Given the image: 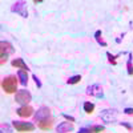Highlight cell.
I'll use <instances>...</instances> for the list:
<instances>
[{"label":"cell","mask_w":133,"mask_h":133,"mask_svg":"<svg viewBox=\"0 0 133 133\" xmlns=\"http://www.w3.org/2000/svg\"><path fill=\"white\" fill-rule=\"evenodd\" d=\"M17 76H14V75H9L7 77L2 80V89L7 93V95H14L17 92Z\"/></svg>","instance_id":"obj_1"},{"label":"cell","mask_w":133,"mask_h":133,"mask_svg":"<svg viewBox=\"0 0 133 133\" xmlns=\"http://www.w3.org/2000/svg\"><path fill=\"white\" fill-rule=\"evenodd\" d=\"M15 101L17 104H20L21 107L23 105H28L31 101H32V95L29 91L27 89H21V91H17L15 93Z\"/></svg>","instance_id":"obj_2"},{"label":"cell","mask_w":133,"mask_h":133,"mask_svg":"<svg viewBox=\"0 0 133 133\" xmlns=\"http://www.w3.org/2000/svg\"><path fill=\"white\" fill-rule=\"evenodd\" d=\"M12 127L14 129H16V132L24 133V132H33L35 130V124L32 123H27V121H12Z\"/></svg>","instance_id":"obj_3"},{"label":"cell","mask_w":133,"mask_h":133,"mask_svg":"<svg viewBox=\"0 0 133 133\" xmlns=\"http://www.w3.org/2000/svg\"><path fill=\"white\" fill-rule=\"evenodd\" d=\"M117 110L116 109H104L101 115H100V117H101V120L104 121V123L107 124H112V123H116L117 121Z\"/></svg>","instance_id":"obj_4"},{"label":"cell","mask_w":133,"mask_h":133,"mask_svg":"<svg viewBox=\"0 0 133 133\" xmlns=\"http://www.w3.org/2000/svg\"><path fill=\"white\" fill-rule=\"evenodd\" d=\"M52 117V113H51V109L48 107H40L37 109V112L33 115V118H35V123H40L43 120H47V118H51Z\"/></svg>","instance_id":"obj_5"},{"label":"cell","mask_w":133,"mask_h":133,"mask_svg":"<svg viewBox=\"0 0 133 133\" xmlns=\"http://www.w3.org/2000/svg\"><path fill=\"white\" fill-rule=\"evenodd\" d=\"M12 12H16L19 15H21L23 17H28V11H27V3L25 2H16L11 7Z\"/></svg>","instance_id":"obj_6"},{"label":"cell","mask_w":133,"mask_h":133,"mask_svg":"<svg viewBox=\"0 0 133 133\" xmlns=\"http://www.w3.org/2000/svg\"><path fill=\"white\" fill-rule=\"evenodd\" d=\"M87 95L89 96H95L97 98H101L104 96V91H103V87L98 85V84H95V85H89L87 88Z\"/></svg>","instance_id":"obj_7"},{"label":"cell","mask_w":133,"mask_h":133,"mask_svg":"<svg viewBox=\"0 0 133 133\" xmlns=\"http://www.w3.org/2000/svg\"><path fill=\"white\" fill-rule=\"evenodd\" d=\"M33 108L31 105H23V107H20L17 110H16V113L20 116V117H23V118H28L33 115Z\"/></svg>","instance_id":"obj_8"},{"label":"cell","mask_w":133,"mask_h":133,"mask_svg":"<svg viewBox=\"0 0 133 133\" xmlns=\"http://www.w3.org/2000/svg\"><path fill=\"white\" fill-rule=\"evenodd\" d=\"M73 129H75V125H73V123H69V121L60 123L56 127V132L57 133H68V132H72Z\"/></svg>","instance_id":"obj_9"},{"label":"cell","mask_w":133,"mask_h":133,"mask_svg":"<svg viewBox=\"0 0 133 133\" xmlns=\"http://www.w3.org/2000/svg\"><path fill=\"white\" fill-rule=\"evenodd\" d=\"M0 53L2 55H9L14 53V45L9 41H0Z\"/></svg>","instance_id":"obj_10"},{"label":"cell","mask_w":133,"mask_h":133,"mask_svg":"<svg viewBox=\"0 0 133 133\" xmlns=\"http://www.w3.org/2000/svg\"><path fill=\"white\" fill-rule=\"evenodd\" d=\"M11 65H12L14 68L20 69V71H25V72H28V71H29V68L27 66V64L24 63V60H23V59H20V57L11 61Z\"/></svg>","instance_id":"obj_11"},{"label":"cell","mask_w":133,"mask_h":133,"mask_svg":"<svg viewBox=\"0 0 133 133\" xmlns=\"http://www.w3.org/2000/svg\"><path fill=\"white\" fill-rule=\"evenodd\" d=\"M37 127L41 130H49V129H52V127H53V118L51 117V118L40 121V123H37Z\"/></svg>","instance_id":"obj_12"},{"label":"cell","mask_w":133,"mask_h":133,"mask_svg":"<svg viewBox=\"0 0 133 133\" xmlns=\"http://www.w3.org/2000/svg\"><path fill=\"white\" fill-rule=\"evenodd\" d=\"M17 79H19V83L21 84V85H27L28 84V75H27V72L25 71H19L17 72Z\"/></svg>","instance_id":"obj_13"},{"label":"cell","mask_w":133,"mask_h":133,"mask_svg":"<svg viewBox=\"0 0 133 133\" xmlns=\"http://www.w3.org/2000/svg\"><path fill=\"white\" fill-rule=\"evenodd\" d=\"M93 110H95V104L91 103V101H85L84 103V112L88 113V115H91L93 113Z\"/></svg>","instance_id":"obj_14"},{"label":"cell","mask_w":133,"mask_h":133,"mask_svg":"<svg viewBox=\"0 0 133 133\" xmlns=\"http://www.w3.org/2000/svg\"><path fill=\"white\" fill-rule=\"evenodd\" d=\"M95 39H96V41L100 44V45H103V47H107L108 44L101 39V31H96V33H95Z\"/></svg>","instance_id":"obj_15"},{"label":"cell","mask_w":133,"mask_h":133,"mask_svg":"<svg viewBox=\"0 0 133 133\" xmlns=\"http://www.w3.org/2000/svg\"><path fill=\"white\" fill-rule=\"evenodd\" d=\"M89 129H91V133H101L105 130V127L104 125H92V127H89Z\"/></svg>","instance_id":"obj_16"},{"label":"cell","mask_w":133,"mask_h":133,"mask_svg":"<svg viewBox=\"0 0 133 133\" xmlns=\"http://www.w3.org/2000/svg\"><path fill=\"white\" fill-rule=\"evenodd\" d=\"M120 56V53L118 55H112L110 52H107V57H108V60H109V63L112 64V65H116L117 64V61H116V59Z\"/></svg>","instance_id":"obj_17"},{"label":"cell","mask_w":133,"mask_h":133,"mask_svg":"<svg viewBox=\"0 0 133 133\" xmlns=\"http://www.w3.org/2000/svg\"><path fill=\"white\" fill-rule=\"evenodd\" d=\"M81 81V76L80 75H76V76H72V77H69V79H68V81H66V83H68V84H77V83H80Z\"/></svg>","instance_id":"obj_18"},{"label":"cell","mask_w":133,"mask_h":133,"mask_svg":"<svg viewBox=\"0 0 133 133\" xmlns=\"http://www.w3.org/2000/svg\"><path fill=\"white\" fill-rule=\"evenodd\" d=\"M127 69H128V75H133V65H132V53H129V59L127 61Z\"/></svg>","instance_id":"obj_19"},{"label":"cell","mask_w":133,"mask_h":133,"mask_svg":"<svg viewBox=\"0 0 133 133\" xmlns=\"http://www.w3.org/2000/svg\"><path fill=\"white\" fill-rule=\"evenodd\" d=\"M32 79L35 80V84L37 85V88H41V81H40V79H39L36 75H32Z\"/></svg>","instance_id":"obj_20"},{"label":"cell","mask_w":133,"mask_h":133,"mask_svg":"<svg viewBox=\"0 0 133 133\" xmlns=\"http://www.w3.org/2000/svg\"><path fill=\"white\" fill-rule=\"evenodd\" d=\"M7 60H8V55H2V59H0V64L4 65V64L7 63Z\"/></svg>","instance_id":"obj_21"},{"label":"cell","mask_w":133,"mask_h":133,"mask_svg":"<svg viewBox=\"0 0 133 133\" xmlns=\"http://www.w3.org/2000/svg\"><path fill=\"white\" fill-rule=\"evenodd\" d=\"M63 117H64V118H66L68 121H71V123H75V117H72V116H69V115L63 113Z\"/></svg>","instance_id":"obj_22"},{"label":"cell","mask_w":133,"mask_h":133,"mask_svg":"<svg viewBox=\"0 0 133 133\" xmlns=\"http://www.w3.org/2000/svg\"><path fill=\"white\" fill-rule=\"evenodd\" d=\"M77 133H91V129H89V127H87V128H80Z\"/></svg>","instance_id":"obj_23"},{"label":"cell","mask_w":133,"mask_h":133,"mask_svg":"<svg viewBox=\"0 0 133 133\" xmlns=\"http://www.w3.org/2000/svg\"><path fill=\"white\" fill-rule=\"evenodd\" d=\"M120 125H123V127H125V128H127V129H128L129 132H132V130H133V127H132V125H129L128 123H120Z\"/></svg>","instance_id":"obj_24"},{"label":"cell","mask_w":133,"mask_h":133,"mask_svg":"<svg viewBox=\"0 0 133 133\" xmlns=\"http://www.w3.org/2000/svg\"><path fill=\"white\" fill-rule=\"evenodd\" d=\"M124 113L125 115H133V108H125L124 109Z\"/></svg>","instance_id":"obj_25"},{"label":"cell","mask_w":133,"mask_h":133,"mask_svg":"<svg viewBox=\"0 0 133 133\" xmlns=\"http://www.w3.org/2000/svg\"><path fill=\"white\" fill-rule=\"evenodd\" d=\"M2 129H3V130L5 129V130H7L8 133H11V132H12V130H11V128H9L8 125H5V124H3V125H2Z\"/></svg>","instance_id":"obj_26"},{"label":"cell","mask_w":133,"mask_h":133,"mask_svg":"<svg viewBox=\"0 0 133 133\" xmlns=\"http://www.w3.org/2000/svg\"><path fill=\"white\" fill-rule=\"evenodd\" d=\"M33 3H35V4H39V3H43V0H33Z\"/></svg>","instance_id":"obj_27"}]
</instances>
